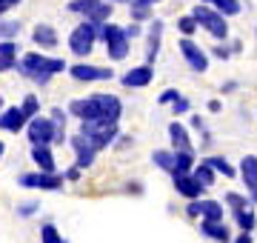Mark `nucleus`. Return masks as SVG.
Instances as JSON below:
<instances>
[{"label": "nucleus", "instance_id": "nucleus-17", "mask_svg": "<svg viewBox=\"0 0 257 243\" xmlns=\"http://www.w3.org/2000/svg\"><path fill=\"white\" fill-rule=\"evenodd\" d=\"M32 38H35L37 46H43V49H55L57 46V35H55V29L46 26V23H40V26H35V32H32Z\"/></svg>", "mask_w": 257, "mask_h": 243}, {"label": "nucleus", "instance_id": "nucleus-3", "mask_svg": "<svg viewBox=\"0 0 257 243\" xmlns=\"http://www.w3.org/2000/svg\"><path fill=\"white\" fill-rule=\"evenodd\" d=\"M80 135L92 143L94 149L100 152L106 149L114 138H117V123H106V120H80Z\"/></svg>", "mask_w": 257, "mask_h": 243}, {"label": "nucleus", "instance_id": "nucleus-23", "mask_svg": "<svg viewBox=\"0 0 257 243\" xmlns=\"http://www.w3.org/2000/svg\"><path fill=\"white\" fill-rule=\"evenodd\" d=\"M160 169H166V172H172L175 175V166H177V155L175 152H163V149H157L155 152V158H152Z\"/></svg>", "mask_w": 257, "mask_h": 243}, {"label": "nucleus", "instance_id": "nucleus-4", "mask_svg": "<svg viewBox=\"0 0 257 243\" xmlns=\"http://www.w3.org/2000/svg\"><path fill=\"white\" fill-rule=\"evenodd\" d=\"M100 35H103V40H106V52H109L111 60H123V57L128 55V35H126V29L114 26V23H103Z\"/></svg>", "mask_w": 257, "mask_h": 243}, {"label": "nucleus", "instance_id": "nucleus-32", "mask_svg": "<svg viewBox=\"0 0 257 243\" xmlns=\"http://www.w3.org/2000/svg\"><path fill=\"white\" fill-rule=\"evenodd\" d=\"M23 112L29 114V120L37 114V97L35 94H26V97H23Z\"/></svg>", "mask_w": 257, "mask_h": 243}, {"label": "nucleus", "instance_id": "nucleus-38", "mask_svg": "<svg viewBox=\"0 0 257 243\" xmlns=\"http://www.w3.org/2000/svg\"><path fill=\"white\" fill-rule=\"evenodd\" d=\"M177 97H180V92H177V89H166V92L160 94V103H175Z\"/></svg>", "mask_w": 257, "mask_h": 243}, {"label": "nucleus", "instance_id": "nucleus-10", "mask_svg": "<svg viewBox=\"0 0 257 243\" xmlns=\"http://www.w3.org/2000/svg\"><path fill=\"white\" fill-rule=\"evenodd\" d=\"M72 72L74 80H86V83H92V80H111V69H103V66H86V63H77L69 69Z\"/></svg>", "mask_w": 257, "mask_h": 243}, {"label": "nucleus", "instance_id": "nucleus-30", "mask_svg": "<svg viewBox=\"0 0 257 243\" xmlns=\"http://www.w3.org/2000/svg\"><path fill=\"white\" fill-rule=\"evenodd\" d=\"M177 26H180V32H183V35H192V32L200 26V23L194 20V15H189V18H180V20H177Z\"/></svg>", "mask_w": 257, "mask_h": 243}, {"label": "nucleus", "instance_id": "nucleus-41", "mask_svg": "<svg viewBox=\"0 0 257 243\" xmlns=\"http://www.w3.org/2000/svg\"><path fill=\"white\" fill-rule=\"evenodd\" d=\"M77 178H80V166H74L66 172V180H77Z\"/></svg>", "mask_w": 257, "mask_h": 243}, {"label": "nucleus", "instance_id": "nucleus-18", "mask_svg": "<svg viewBox=\"0 0 257 243\" xmlns=\"http://www.w3.org/2000/svg\"><path fill=\"white\" fill-rule=\"evenodd\" d=\"M160 38H163V23L160 20H155L152 23V29H149V46H146V57L149 63L157 57V52H160Z\"/></svg>", "mask_w": 257, "mask_h": 243}, {"label": "nucleus", "instance_id": "nucleus-15", "mask_svg": "<svg viewBox=\"0 0 257 243\" xmlns=\"http://www.w3.org/2000/svg\"><path fill=\"white\" fill-rule=\"evenodd\" d=\"M169 138H172V146L177 152H192V141H189V132H186L183 123H177V120L169 123Z\"/></svg>", "mask_w": 257, "mask_h": 243}, {"label": "nucleus", "instance_id": "nucleus-12", "mask_svg": "<svg viewBox=\"0 0 257 243\" xmlns=\"http://www.w3.org/2000/svg\"><path fill=\"white\" fill-rule=\"evenodd\" d=\"M23 126H29V114L23 112V106H12L0 114V129L6 132H20Z\"/></svg>", "mask_w": 257, "mask_h": 243}, {"label": "nucleus", "instance_id": "nucleus-27", "mask_svg": "<svg viewBox=\"0 0 257 243\" xmlns=\"http://www.w3.org/2000/svg\"><path fill=\"white\" fill-rule=\"evenodd\" d=\"M206 163H209V166L214 169V172H223L226 178H231V175H234V169L229 166V160H226V158H209Z\"/></svg>", "mask_w": 257, "mask_h": 243}, {"label": "nucleus", "instance_id": "nucleus-20", "mask_svg": "<svg viewBox=\"0 0 257 243\" xmlns=\"http://www.w3.org/2000/svg\"><path fill=\"white\" fill-rule=\"evenodd\" d=\"M111 18V6H109V0H97L92 9L86 12V20H92V23H97V26H103L106 20Z\"/></svg>", "mask_w": 257, "mask_h": 243}, {"label": "nucleus", "instance_id": "nucleus-31", "mask_svg": "<svg viewBox=\"0 0 257 243\" xmlns=\"http://www.w3.org/2000/svg\"><path fill=\"white\" fill-rule=\"evenodd\" d=\"M226 203H229L231 209H246L248 200L243 195H237V192H229V195H226Z\"/></svg>", "mask_w": 257, "mask_h": 243}, {"label": "nucleus", "instance_id": "nucleus-46", "mask_svg": "<svg viewBox=\"0 0 257 243\" xmlns=\"http://www.w3.org/2000/svg\"><path fill=\"white\" fill-rule=\"evenodd\" d=\"M132 3H146V6H152V3H160V0H132Z\"/></svg>", "mask_w": 257, "mask_h": 243}, {"label": "nucleus", "instance_id": "nucleus-49", "mask_svg": "<svg viewBox=\"0 0 257 243\" xmlns=\"http://www.w3.org/2000/svg\"><path fill=\"white\" fill-rule=\"evenodd\" d=\"M0 109H3V100H0Z\"/></svg>", "mask_w": 257, "mask_h": 243}, {"label": "nucleus", "instance_id": "nucleus-22", "mask_svg": "<svg viewBox=\"0 0 257 243\" xmlns=\"http://www.w3.org/2000/svg\"><path fill=\"white\" fill-rule=\"evenodd\" d=\"M200 203V215L206 220H223V206L217 200H197Z\"/></svg>", "mask_w": 257, "mask_h": 243}, {"label": "nucleus", "instance_id": "nucleus-21", "mask_svg": "<svg viewBox=\"0 0 257 243\" xmlns=\"http://www.w3.org/2000/svg\"><path fill=\"white\" fill-rule=\"evenodd\" d=\"M240 172H243V180H246V186L254 192V189H257V158H254V155L243 158V166H240Z\"/></svg>", "mask_w": 257, "mask_h": 243}, {"label": "nucleus", "instance_id": "nucleus-35", "mask_svg": "<svg viewBox=\"0 0 257 243\" xmlns=\"http://www.w3.org/2000/svg\"><path fill=\"white\" fill-rule=\"evenodd\" d=\"M152 12H149V6L146 3H132V18L135 20H146Z\"/></svg>", "mask_w": 257, "mask_h": 243}, {"label": "nucleus", "instance_id": "nucleus-33", "mask_svg": "<svg viewBox=\"0 0 257 243\" xmlns=\"http://www.w3.org/2000/svg\"><path fill=\"white\" fill-rule=\"evenodd\" d=\"M94 3H97V0H72V3H69V9H72V12H80V15H86V12L94 6Z\"/></svg>", "mask_w": 257, "mask_h": 243}, {"label": "nucleus", "instance_id": "nucleus-25", "mask_svg": "<svg viewBox=\"0 0 257 243\" xmlns=\"http://www.w3.org/2000/svg\"><path fill=\"white\" fill-rule=\"evenodd\" d=\"M194 178L200 180L203 186H211V183H214V169L209 166V163H206V160H203L200 166H194V172H192Z\"/></svg>", "mask_w": 257, "mask_h": 243}, {"label": "nucleus", "instance_id": "nucleus-42", "mask_svg": "<svg viewBox=\"0 0 257 243\" xmlns=\"http://www.w3.org/2000/svg\"><path fill=\"white\" fill-rule=\"evenodd\" d=\"M126 35H128V38H138V35H140V26H138V23H132V26L126 29Z\"/></svg>", "mask_w": 257, "mask_h": 243}, {"label": "nucleus", "instance_id": "nucleus-14", "mask_svg": "<svg viewBox=\"0 0 257 243\" xmlns=\"http://www.w3.org/2000/svg\"><path fill=\"white\" fill-rule=\"evenodd\" d=\"M152 77H155V69H152V66H138V69H132V72L123 75V86H128V89L149 86L152 83Z\"/></svg>", "mask_w": 257, "mask_h": 243}, {"label": "nucleus", "instance_id": "nucleus-43", "mask_svg": "<svg viewBox=\"0 0 257 243\" xmlns=\"http://www.w3.org/2000/svg\"><path fill=\"white\" fill-rule=\"evenodd\" d=\"M189 215H192V217H197V215H200V203H197V200H194V203L189 206Z\"/></svg>", "mask_w": 257, "mask_h": 243}, {"label": "nucleus", "instance_id": "nucleus-45", "mask_svg": "<svg viewBox=\"0 0 257 243\" xmlns=\"http://www.w3.org/2000/svg\"><path fill=\"white\" fill-rule=\"evenodd\" d=\"M234 243H251V237H248V232H243V234H240V237H237Z\"/></svg>", "mask_w": 257, "mask_h": 243}, {"label": "nucleus", "instance_id": "nucleus-26", "mask_svg": "<svg viewBox=\"0 0 257 243\" xmlns=\"http://www.w3.org/2000/svg\"><path fill=\"white\" fill-rule=\"evenodd\" d=\"M234 217H237V223L243 232H251L254 229V215L248 212V209H234Z\"/></svg>", "mask_w": 257, "mask_h": 243}, {"label": "nucleus", "instance_id": "nucleus-9", "mask_svg": "<svg viewBox=\"0 0 257 243\" xmlns=\"http://www.w3.org/2000/svg\"><path fill=\"white\" fill-rule=\"evenodd\" d=\"M180 52H183L186 63L192 66L194 72H206V69H209V57L203 55V49L197 46V43H192L189 38L180 40Z\"/></svg>", "mask_w": 257, "mask_h": 243}, {"label": "nucleus", "instance_id": "nucleus-6", "mask_svg": "<svg viewBox=\"0 0 257 243\" xmlns=\"http://www.w3.org/2000/svg\"><path fill=\"white\" fill-rule=\"evenodd\" d=\"M194 20L200 23L209 35H214V38L226 40V35H229V26H226V15H220V12L209 9V6H194Z\"/></svg>", "mask_w": 257, "mask_h": 243}, {"label": "nucleus", "instance_id": "nucleus-1", "mask_svg": "<svg viewBox=\"0 0 257 243\" xmlns=\"http://www.w3.org/2000/svg\"><path fill=\"white\" fill-rule=\"evenodd\" d=\"M69 114L80 117V120H106V123H117L123 114V103L114 94H92L86 100H72Z\"/></svg>", "mask_w": 257, "mask_h": 243}, {"label": "nucleus", "instance_id": "nucleus-40", "mask_svg": "<svg viewBox=\"0 0 257 243\" xmlns=\"http://www.w3.org/2000/svg\"><path fill=\"white\" fill-rule=\"evenodd\" d=\"M20 0H0V15H3V12H9L12 6H18Z\"/></svg>", "mask_w": 257, "mask_h": 243}, {"label": "nucleus", "instance_id": "nucleus-11", "mask_svg": "<svg viewBox=\"0 0 257 243\" xmlns=\"http://www.w3.org/2000/svg\"><path fill=\"white\" fill-rule=\"evenodd\" d=\"M172 178H175V189L177 192H180V195L183 197H200V192L206 186H203L200 180L194 178V175H189V172H177V175H172Z\"/></svg>", "mask_w": 257, "mask_h": 243}, {"label": "nucleus", "instance_id": "nucleus-44", "mask_svg": "<svg viewBox=\"0 0 257 243\" xmlns=\"http://www.w3.org/2000/svg\"><path fill=\"white\" fill-rule=\"evenodd\" d=\"M214 55H217V57H223V60H226V57H229V49L217 46V49H214Z\"/></svg>", "mask_w": 257, "mask_h": 243}, {"label": "nucleus", "instance_id": "nucleus-16", "mask_svg": "<svg viewBox=\"0 0 257 243\" xmlns=\"http://www.w3.org/2000/svg\"><path fill=\"white\" fill-rule=\"evenodd\" d=\"M200 229H203V234H206V237H211V240H217V243H229V237H231L223 220H206V217H203Z\"/></svg>", "mask_w": 257, "mask_h": 243}, {"label": "nucleus", "instance_id": "nucleus-13", "mask_svg": "<svg viewBox=\"0 0 257 243\" xmlns=\"http://www.w3.org/2000/svg\"><path fill=\"white\" fill-rule=\"evenodd\" d=\"M72 146H74V152H77V166H80V169L92 166V163H94V155H97V149H94L92 143L86 141L83 135H74V138H72Z\"/></svg>", "mask_w": 257, "mask_h": 243}, {"label": "nucleus", "instance_id": "nucleus-7", "mask_svg": "<svg viewBox=\"0 0 257 243\" xmlns=\"http://www.w3.org/2000/svg\"><path fill=\"white\" fill-rule=\"evenodd\" d=\"M29 141L32 146H49V143H57V126L52 117H40L35 114L32 120H29Z\"/></svg>", "mask_w": 257, "mask_h": 243}, {"label": "nucleus", "instance_id": "nucleus-19", "mask_svg": "<svg viewBox=\"0 0 257 243\" xmlns=\"http://www.w3.org/2000/svg\"><path fill=\"white\" fill-rule=\"evenodd\" d=\"M32 160L37 163L40 172H55V158H52L49 146H32Z\"/></svg>", "mask_w": 257, "mask_h": 243}, {"label": "nucleus", "instance_id": "nucleus-48", "mask_svg": "<svg viewBox=\"0 0 257 243\" xmlns=\"http://www.w3.org/2000/svg\"><path fill=\"white\" fill-rule=\"evenodd\" d=\"M0 158H3V141H0Z\"/></svg>", "mask_w": 257, "mask_h": 243}, {"label": "nucleus", "instance_id": "nucleus-47", "mask_svg": "<svg viewBox=\"0 0 257 243\" xmlns=\"http://www.w3.org/2000/svg\"><path fill=\"white\" fill-rule=\"evenodd\" d=\"M251 200H254V203H257V189H254V192H251Z\"/></svg>", "mask_w": 257, "mask_h": 243}, {"label": "nucleus", "instance_id": "nucleus-39", "mask_svg": "<svg viewBox=\"0 0 257 243\" xmlns=\"http://www.w3.org/2000/svg\"><path fill=\"white\" fill-rule=\"evenodd\" d=\"M189 112V100L186 97H177L175 100V114H186Z\"/></svg>", "mask_w": 257, "mask_h": 243}, {"label": "nucleus", "instance_id": "nucleus-29", "mask_svg": "<svg viewBox=\"0 0 257 243\" xmlns=\"http://www.w3.org/2000/svg\"><path fill=\"white\" fill-rule=\"evenodd\" d=\"M40 237H43V243H63V237L57 234V229L52 223H46L43 229H40Z\"/></svg>", "mask_w": 257, "mask_h": 243}, {"label": "nucleus", "instance_id": "nucleus-8", "mask_svg": "<svg viewBox=\"0 0 257 243\" xmlns=\"http://www.w3.org/2000/svg\"><path fill=\"white\" fill-rule=\"evenodd\" d=\"M18 183H20V186H26V189L57 192V189L63 186V178H60V175H55V172H26V175H20Z\"/></svg>", "mask_w": 257, "mask_h": 243}, {"label": "nucleus", "instance_id": "nucleus-34", "mask_svg": "<svg viewBox=\"0 0 257 243\" xmlns=\"http://www.w3.org/2000/svg\"><path fill=\"white\" fill-rule=\"evenodd\" d=\"M0 57H18V43H12V40H0Z\"/></svg>", "mask_w": 257, "mask_h": 243}, {"label": "nucleus", "instance_id": "nucleus-2", "mask_svg": "<svg viewBox=\"0 0 257 243\" xmlns=\"http://www.w3.org/2000/svg\"><path fill=\"white\" fill-rule=\"evenodd\" d=\"M63 69H69L63 60H57V57H46V55H37V52H29V55L18 63L20 75L29 77V80H35V83H40V86H46L49 80H52L57 72H63Z\"/></svg>", "mask_w": 257, "mask_h": 243}, {"label": "nucleus", "instance_id": "nucleus-36", "mask_svg": "<svg viewBox=\"0 0 257 243\" xmlns=\"http://www.w3.org/2000/svg\"><path fill=\"white\" fill-rule=\"evenodd\" d=\"M37 206H40V203H35V200H26V203H20V206H18V215H23V217L35 215V212H37Z\"/></svg>", "mask_w": 257, "mask_h": 243}, {"label": "nucleus", "instance_id": "nucleus-37", "mask_svg": "<svg viewBox=\"0 0 257 243\" xmlns=\"http://www.w3.org/2000/svg\"><path fill=\"white\" fill-rule=\"evenodd\" d=\"M9 69H18V57H0V72H9Z\"/></svg>", "mask_w": 257, "mask_h": 243}, {"label": "nucleus", "instance_id": "nucleus-5", "mask_svg": "<svg viewBox=\"0 0 257 243\" xmlns=\"http://www.w3.org/2000/svg\"><path fill=\"white\" fill-rule=\"evenodd\" d=\"M97 32H100V26H97V23H92V20L80 23V26L69 35V49H72L77 57L89 55V52H92V46H94V40H97Z\"/></svg>", "mask_w": 257, "mask_h": 243}, {"label": "nucleus", "instance_id": "nucleus-24", "mask_svg": "<svg viewBox=\"0 0 257 243\" xmlns=\"http://www.w3.org/2000/svg\"><path fill=\"white\" fill-rule=\"evenodd\" d=\"M209 3H214V9L220 12V15H226V18L240 15V0H209Z\"/></svg>", "mask_w": 257, "mask_h": 243}, {"label": "nucleus", "instance_id": "nucleus-28", "mask_svg": "<svg viewBox=\"0 0 257 243\" xmlns=\"http://www.w3.org/2000/svg\"><path fill=\"white\" fill-rule=\"evenodd\" d=\"M18 32H20V23H18V20H3V23H0V40L15 38Z\"/></svg>", "mask_w": 257, "mask_h": 243}]
</instances>
